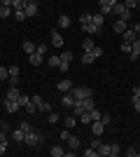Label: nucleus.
Returning <instances> with one entry per match:
<instances>
[{"label":"nucleus","instance_id":"6e6552de","mask_svg":"<svg viewBox=\"0 0 140 157\" xmlns=\"http://www.w3.org/2000/svg\"><path fill=\"white\" fill-rule=\"evenodd\" d=\"M89 129H91V134H93V136H103V134H105V124H103L100 120L91 122V124H89Z\"/></svg>","mask_w":140,"mask_h":157},{"label":"nucleus","instance_id":"bb28decb","mask_svg":"<svg viewBox=\"0 0 140 157\" xmlns=\"http://www.w3.org/2000/svg\"><path fill=\"white\" fill-rule=\"evenodd\" d=\"M66 152L68 150H63L61 145H54V148H52V157H66Z\"/></svg>","mask_w":140,"mask_h":157},{"label":"nucleus","instance_id":"423d86ee","mask_svg":"<svg viewBox=\"0 0 140 157\" xmlns=\"http://www.w3.org/2000/svg\"><path fill=\"white\" fill-rule=\"evenodd\" d=\"M82 31L87 33V35H100V33H103V26H96L93 21H89V24L82 26Z\"/></svg>","mask_w":140,"mask_h":157},{"label":"nucleus","instance_id":"20e7f679","mask_svg":"<svg viewBox=\"0 0 140 157\" xmlns=\"http://www.w3.org/2000/svg\"><path fill=\"white\" fill-rule=\"evenodd\" d=\"M70 94H73L75 98H87V96H91V89H89V87H73V89H70Z\"/></svg>","mask_w":140,"mask_h":157},{"label":"nucleus","instance_id":"c9c22d12","mask_svg":"<svg viewBox=\"0 0 140 157\" xmlns=\"http://www.w3.org/2000/svg\"><path fill=\"white\" fill-rule=\"evenodd\" d=\"M9 78V71H7V66H0V80H7Z\"/></svg>","mask_w":140,"mask_h":157},{"label":"nucleus","instance_id":"a878e982","mask_svg":"<svg viewBox=\"0 0 140 157\" xmlns=\"http://www.w3.org/2000/svg\"><path fill=\"white\" fill-rule=\"evenodd\" d=\"M63 122H66V129H73V127H75V124H77V122H80V120L75 117V115H68V117H66V120H63Z\"/></svg>","mask_w":140,"mask_h":157},{"label":"nucleus","instance_id":"4d7b16f0","mask_svg":"<svg viewBox=\"0 0 140 157\" xmlns=\"http://www.w3.org/2000/svg\"><path fill=\"white\" fill-rule=\"evenodd\" d=\"M68 136H70V129H68V131H61V141H68Z\"/></svg>","mask_w":140,"mask_h":157},{"label":"nucleus","instance_id":"7c9ffc66","mask_svg":"<svg viewBox=\"0 0 140 157\" xmlns=\"http://www.w3.org/2000/svg\"><path fill=\"white\" fill-rule=\"evenodd\" d=\"M131 103H133L135 113H140V94H133V96H131Z\"/></svg>","mask_w":140,"mask_h":157},{"label":"nucleus","instance_id":"0eeeda50","mask_svg":"<svg viewBox=\"0 0 140 157\" xmlns=\"http://www.w3.org/2000/svg\"><path fill=\"white\" fill-rule=\"evenodd\" d=\"M128 59L131 61H135V59H140V35L131 42V54H128Z\"/></svg>","mask_w":140,"mask_h":157},{"label":"nucleus","instance_id":"9b49d317","mask_svg":"<svg viewBox=\"0 0 140 157\" xmlns=\"http://www.w3.org/2000/svg\"><path fill=\"white\" fill-rule=\"evenodd\" d=\"M66 143H68V148H70V150H80L82 141H80V138H77V136H73V134H70V136H68V141H66Z\"/></svg>","mask_w":140,"mask_h":157},{"label":"nucleus","instance_id":"f8f14e48","mask_svg":"<svg viewBox=\"0 0 140 157\" xmlns=\"http://www.w3.org/2000/svg\"><path fill=\"white\" fill-rule=\"evenodd\" d=\"M19 96H21V92L16 89V87H9V89H7V94H5L7 101H19Z\"/></svg>","mask_w":140,"mask_h":157},{"label":"nucleus","instance_id":"c03bdc74","mask_svg":"<svg viewBox=\"0 0 140 157\" xmlns=\"http://www.w3.org/2000/svg\"><path fill=\"white\" fill-rule=\"evenodd\" d=\"M7 80H9V87H16V85H19V75H9Z\"/></svg>","mask_w":140,"mask_h":157},{"label":"nucleus","instance_id":"79ce46f5","mask_svg":"<svg viewBox=\"0 0 140 157\" xmlns=\"http://www.w3.org/2000/svg\"><path fill=\"white\" fill-rule=\"evenodd\" d=\"M100 122H103V124H110V122H112V117H110V115H107V113H103V115H100Z\"/></svg>","mask_w":140,"mask_h":157},{"label":"nucleus","instance_id":"e433bc0d","mask_svg":"<svg viewBox=\"0 0 140 157\" xmlns=\"http://www.w3.org/2000/svg\"><path fill=\"white\" fill-rule=\"evenodd\" d=\"M19 129H21V131H26V134H28V131L33 129V127H31V122H26V120H23V122L19 124Z\"/></svg>","mask_w":140,"mask_h":157},{"label":"nucleus","instance_id":"ea45409f","mask_svg":"<svg viewBox=\"0 0 140 157\" xmlns=\"http://www.w3.org/2000/svg\"><path fill=\"white\" fill-rule=\"evenodd\" d=\"M131 17H133V10H124V14H121L119 19H124V21H128V19H131Z\"/></svg>","mask_w":140,"mask_h":157},{"label":"nucleus","instance_id":"a19ab883","mask_svg":"<svg viewBox=\"0 0 140 157\" xmlns=\"http://www.w3.org/2000/svg\"><path fill=\"white\" fill-rule=\"evenodd\" d=\"M121 52H124V54H131V42L124 40V42H121Z\"/></svg>","mask_w":140,"mask_h":157},{"label":"nucleus","instance_id":"393cba45","mask_svg":"<svg viewBox=\"0 0 140 157\" xmlns=\"http://www.w3.org/2000/svg\"><path fill=\"white\" fill-rule=\"evenodd\" d=\"M93 61H96V54H93V52H84V56H82V63L89 66V63H93Z\"/></svg>","mask_w":140,"mask_h":157},{"label":"nucleus","instance_id":"13d9d810","mask_svg":"<svg viewBox=\"0 0 140 157\" xmlns=\"http://www.w3.org/2000/svg\"><path fill=\"white\" fill-rule=\"evenodd\" d=\"M0 5H5V7H12V0H0Z\"/></svg>","mask_w":140,"mask_h":157},{"label":"nucleus","instance_id":"473e14b6","mask_svg":"<svg viewBox=\"0 0 140 157\" xmlns=\"http://www.w3.org/2000/svg\"><path fill=\"white\" fill-rule=\"evenodd\" d=\"M28 103H31V96H26V94H21V96H19V105H21V108H26Z\"/></svg>","mask_w":140,"mask_h":157},{"label":"nucleus","instance_id":"1a4fd4ad","mask_svg":"<svg viewBox=\"0 0 140 157\" xmlns=\"http://www.w3.org/2000/svg\"><path fill=\"white\" fill-rule=\"evenodd\" d=\"M56 89H59V92H70V89H73V82H70V78H63V80H59V82H56Z\"/></svg>","mask_w":140,"mask_h":157},{"label":"nucleus","instance_id":"72a5a7b5","mask_svg":"<svg viewBox=\"0 0 140 157\" xmlns=\"http://www.w3.org/2000/svg\"><path fill=\"white\" fill-rule=\"evenodd\" d=\"M59 63H61V54L59 56H49V66L52 68H59Z\"/></svg>","mask_w":140,"mask_h":157},{"label":"nucleus","instance_id":"de8ad7c7","mask_svg":"<svg viewBox=\"0 0 140 157\" xmlns=\"http://www.w3.org/2000/svg\"><path fill=\"white\" fill-rule=\"evenodd\" d=\"M98 145H100V136H96L91 141V143H89V148H93V150H98Z\"/></svg>","mask_w":140,"mask_h":157},{"label":"nucleus","instance_id":"58836bf2","mask_svg":"<svg viewBox=\"0 0 140 157\" xmlns=\"http://www.w3.org/2000/svg\"><path fill=\"white\" fill-rule=\"evenodd\" d=\"M7 71H9V75H19V66L12 63V66H7Z\"/></svg>","mask_w":140,"mask_h":157},{"label":"nucleus","instance_id":"4468645a","mask_svg":"<svg viewBox=\"0 0 140 157\" xmlns=\"http://www.w3.org/2000/svg\"><path fill=\"white\" fill-rule=\"evenodd\" d=\"M52 45H54V47H63V35H61L56 28L52 31Z\"/></svg>","mask_w":140,"mask_h":157},{"label":"nucleus","instance_id":"49530a36","mask_svg":"<svg viewBox=\"0 0 140 157\" xmlns=\"http://www.w3.org/2000/svg\"><path fill=\"white\" fill-rule=\"evenodd\" d=\"M59 115H56V113H54V110H49V122H52V124H56V122H59Z\"/></svg>","mask_w":140,"mask_h":157},{"label":"nucleus","instance_id":"6ab92c4d","mask_svg":"<svg viewBox=\"0 0 140 157\" xmlns=\"http://www.w3.org/2000/svg\"><path fill=\"white\" fill-rule=\"evenodd\" d=\"M21 49H23L26 54H33L35 49H38V45H33L31 40H23V42H21Z\"/></svg>","mask_w":140,"mask_h":157},{"label":"nucleus","instance_id":"864d4df0","mask_svg":"<svg viewBox=\"0 0 140 157\" xmlns=\"http://www.w3.org/2000/svg\"><path fill=\"white\" fill-rule=\"evenodd\" d=\"M91 52H93V54H96V59H98V56H103V47H93Z\"/></svg>","mask_w":140,"mask_h":157},{"label":"nucleus","instance_id":"680f3d73","mask_svg":"<svg viewBox=\"0 0 140 157\" xmlns=\"http://www.w3.org/2000/svg\"><path fill=\"white\" fill-rule=\"evenodd\" d=\"M138 7H140V0H138Z\"/></svg>","mask_w":140,"mask_h":157},{"label":"nucleus","instance_id":"603ef678","mask_svg":"<svg viewBox=\"0 0 140 157\" xmlns=\"http://www.w3.org/2000/svg\"><path fill=\"white\" fill-rule=\"evenodd\" d=\"M126 155H128V157H138V155H140V152H138V150H135V148H128V150H126Z\"/></svg>","mask_w":140,"mask_h":157},{"label":"nucleus","instance_id":"cd10ccee","mask_svg":"<svg viewBox=\"0 0 140 157\" xmlns=\"http://www.w3.org/2000/svg\"><path fill=\"white\" fill-rule=\"evenodd\" d=\"M91 21L96 24V26H103V21H105V14H91Z\"/></svg>","mask_w":140,"mask_h":157},{"label":"nucleus","instance_id":"052dcab7","mask_svg":"<svg viewBox=\"0 0 140 157\" xmlns=\"http://www.w3.org/2000/svg\"><path fill=\"white\" fill-rule=\"evenodd\" d=\"M2 124H5V122H2V120H0V129H2Z\"/></svg>","mask_w":140,"mask_h":157},{"label":"nucleus","instance_id":"2f4dec72","mask_svg":"<svg viewBox=\"0 0 140 157\" xmlns=\"http://www.w3.org/2000/svg\"><path fill=\"white\" fill-rule=\"evenodd\" d=\"M14 19H16V21H23V19H28V17H26L23 10H14Z\"/></svg>","mask_w":140,"mask_h":157},{"label":"nucleus","instance_id":"bf43d9fd","mask_svg":"<svg viewBox=\"0 0 140 157\" xmlns=\"http://www.w3.org/2000/svg\"><path fill=\"white\" fill-rule=\"evenodd\" d=\"M133 94H140V85H135V87H133Z\"/></svg>","mask_w":140,"mask_h":157},{"label":"nucleus","instance_id":"5701e85b","mask_svg":"<svg viewBox=\"0 0 140 157\" xmlns=\"http://www.w3.org/2000/svg\"><path fill=\"white\" fill-rule=\"evenodd\" d=\"M59 28H70V17L68 14H61L59 17Z\"/></svg>","mask_w":140,"mask_h":157},{"label":"nucleus","instance_id":"6e6d98bb","mask_svg":"<svg viewBox=\"0 0 140 157\" xmlns=\"http://www.w3.org/2000/svg\"><path fill=\"white\" fill-rule=\"evenodd\" d=\"M131 28H133V31H135V35H140V21H135V24H133V26H131Z\"/></svg>","mask_w":140,"mask_h":157},{"label":"nucleus","instance_id":"ddd939ff","mask_svg":"<svg viewBox=\"0 0 140 157\" xmlns=\"http://www.w3.org/2000/svg\"><path fill=\"white\" fill-rule=\"evenodd\" d=\"M5 110H7V113H19V110H21L19 101H7V98H5Z\"/></svg>","mask_w":140,"mask_h":157},{"label":"nucleus","instance_id":"e2e57ef3","mask_svg":"<svg viewBox=\"0 0 140 157\" xmlns=\"http://www.w3.org/2000/svg\"><path fill=\"white\" fill-rule=\"evenodd\" d=\"M138 12H140V7H138Z\"/></svg>","mask_w":140,"mask_h":157},{"label":"nucleus","instance_id":"f257e3e1","mask_svg":"<svg viewBox=\"0 0 140 157\" xmlns=\"http://www.w3.org/2000/svg\"><path fill=\"white\" fill-rule=\"evenodd\" d=\"M42 141H45V136H42L40 131H35V129H31L26 134V136H23V143L26 145H31V148H33V145H40Z\"/></svg>","mask_w":140,"mask_h":157},{"label":"nucleus","instance_id":"5fc2aeb1","mask_svg":"<svg viewBox=\"0 0 140 157\" xmlns=\"http://www.w3.org/2000/svg\"><path fill=\"white\" fill-rule=\"evenodd\" d=\"M5 152H7V143H5V141H0V155H5Z\"/></svg>","mask_w":140,"mask_h":157},{"label":"nucleus","instance_id":"09e8293b","mask_svg":"<svg viewBox=\"0 0 140 157\" xmlns=\"http://www.w3.org/2000/svg\"><path fill=\"white\" fill-rule=\"evenodd\" d=\"M82 155H84V157H96V155H98V150H93V148H89V150H84Z\"/></svg>","mask_w":140,"mask_h":157},{"label":"nucleus","instance_id":"39448f33","mask_svg":"<svg viewBox=\"0 0 140 157\" xmlns=\"http://www.w3.org/2000/svg\"><path fill=\"white\" fill-rule=\"evenodd\" d=\"M23 12H26L28 19H33V17H38V12H40V5H38V0H33V2H28L26 7H23Z\"/></svg>","mask_w":140,"mask_h":157},{"label":"nucleus","instance_id":"aec40b11","mask_svg":"<svg viewBox=\"0 0 140 157\" xmlns=\"http://www.w3.org/2000/svg\"><path fill=\"white\" fill-rule=\"evenodd\" d=\"M82 105H84V110H93L96 108V101H93V96H87V98H80Z\"/></svg>","mask_w":140,"mask_h":157},{"label":"nucleus","instance_id":"a211bd4d","mask_svg":"<svg viewBox=\"0 0 140 157\" xmlns=\"http://www.w3.org/2000/svg\"><path fill=\"white\" fill-rule=\"evenodd\" d=\"M126 21H124V19H117V21H114V24H112V31L114 33H124V31H126Z\"/></svg>","mask_w":140,"mask_h":157},{"label":"nucleus","instance_id":"f3484780","mask_svg":"<svg viewBox=\"0 0 140 157\" xmlns=\"http://www.w3.org/2000/svg\"><path fill=\"white\" fill-rule=\"evenodd\" d=\"M119 152H121L119 143H107V157H117Z\"/></svg>","mask_w":140,"mask_h":157},{"label":"nucleus","instance_id":"3c124183","mask_svg":"<svg viewBox=\"0 0 140 157\" xmlns=\"http://www.w3.org/2000/svg\"><path fill=\"white\" fill-rule=\"evenodd\" d=\"M59 71L61 73H68V71H70V63H63V61H61V63H59Z\"/></svg>","mask_w":140,"mask_h":157},{"label":"nucleus","instance_id":"37998d69","mask_svg":"<svg viewBox=\"0 0 140 157\" xmlns=\"http://www.w3.org/2000/svg\"><path fill=\"white\" fill-rule=\"evenodd\" d=\"M89 21H91V14H87V12H84V14L80 17V24L84 26V24H89Z\"/></svg>","mask_w":140,"mask_h":157},{"label":"nucleus","instance_id":"4c0bfd02","mask_svg":"<svg viewBox=\"0 0 140 157\" xmlns=\"http://www.w3.org/2000/svg\"><path fill=\"white\" fill-rule=\"evenodd\" d=\"M38 54H42V56H47V52H49V47L47 45H38V49H35Z\"/></svg>","mask_w":140,"mask_h":157},{"label":"nucleus","instance_id":"f03ea898","mask_svg":"<svg viewBox=\"0 0 140 157\" xmlns=\"http://www.w3.org/2000/svg\"><path fill=\"white\" fill-rule=\"evenodd\" d=\"M31 101H33V105H35L40 113H49V110H52V105L47 103V101L40 96V94H33V96H31Z\"/></svg>","mask_w":140,"mask_h":157},{"label":"nucleus","instance_id":"a18cd8bd","mask_svg":"<svg viewBox=\"0 0 140 157\" xmlns=\"http://www.w3.org/2000/svg\"><path fill=\"white\" fill-rule=\"evenodd\" d=\"M124 5H126V10H135V7H138V0H126Z\"/></svg>","mask_w":140,"mask_h":157},{"label":"nucleus","instance_id":"f704fd0d","mask_svg":"<svg viewBox=\"0 0 140 157\" xmlns=\"http://www.w3.org/2000/svg\"><path fill=\"white\" fill-rule=\"evenodd\" d=\"M61 61H63V63H70V61H73V54H70V52H63V54H61Z\"/></svg>","mask_w":140,"mask_h":157},{"label":"nucleus","instance_id":"2eb2a0df","mask_svg":"<svg viewBox=\"0 0 140 157\" xmlns=\"http://www.w3.org/2000/svg\"><path fill=\"white\" fill-rule=\"evenodd\" d=\"M9 136H12V141H14V143H23V136H26V131H21L19 127H16V129H14L12 134H9Z\"/></svg>","mask_w":140,"mask_h":157},{"label":"nucleus","instance_id":"412c9836","mask_svg":"<svg viewBox=\"0 0 140 157\" xmlns=\"http://www.w3.org/2000/svg\"><path fill=\"white\" fill-rule=\"evenodd\" d=\"M121 35H124V40H126V42H133V40L138 38V35H135V31H133V28H126V31L121 33Z\"/></svg>","mask_w":140,"mask_h":157},{"label":"nucleus","instance_id":"dca6fc26","mask_svg":"<svg viewBox=\"0 0 140 157\" xmlns=\"http://www.w3.org/2000/svg\"><path fill=\"white\" fill-rule=\"evenodd\" d=\"M61 103H63V105H66V108H73V105H75V96H73V94H63V96H61Z\"/></svg>","mask_w":140,"mask_h":157},{"label":"nucleus","instance_id":"4be33fe9","mask_svg":"<svg viewBox=\"0 0 140 157\" xmlns=\"http://www.w3.org/2000/svg\"><path fill=\"white\" fill-rule=\"evenodd\" d=\"M124 10H126V5H124V2L119 0V2L112 7V14H114V17H121V14H124Z\"/></svg>","mask_w":140,"mask_h":157},{"label":"nucleus","instance_id":"c85d7f7f","mask_svg":"<svg viewBox=\"0 0 140 157\" xmlns=\"http://www.w3.org/2000/svg\"><path fill=\"white\" fill-rule=\"evenodd\" d=\"M28 5V0H12V10H23Z\"/></svg>","mask_w":140,"mask_h":157},{"label":"nucleus","instance_id":"8fccbe9b","mask_svg":"<svg viewBox=\"0 0 140 157\" xmlns=\"http://www.w3.org/2000/svg\"><path fill=\"white\" fill-rule=\"evenodd\" d=\"M23 110H26V113H31V115H33V113H38V108H35V105H33V101H31V103H28L26 108H23Z\"/></svg>","mask_w":140,"mask_h":157},{"label":"nucleus","instance_id":"9d476101","mask_svg":"<svg viewBox=\"0 0 140 157\" xmlns=\"http://www.w3.org/2000/svg\"><path fill=\"white\" fill-rule=\"evenodd\" d=\"M28 61H31V66H33V68H38V66H42L45 56H42V54H38V52H33V54H28Z\"/></svg>","mask_w":140,"mask_h":157},{"label":"nucleus","instance_id":"7ed1b4c3","mask_svg":"<svg viewBox=\"0 0 140 157\" xmlns=\"http://www.w3.org/2000/svg\"><path fill=\"white\" fill-rule=\"evenodd\" d=\"M117 2H119V0H100L98 2V7H100V14H112V7L117 5Z\"/></svg>","mask_w":140,"mask_h":157},{"label":"nucleus","instance_id":"b1692460","mask_svg":"<svg viewBox=\"0 0 140 157\" xmlns=\"http://www.w3.org/2000/svg\"><path fill=\"white\" fill-rule=\"evenodd\" d=\"M82 47H84V52H91L93 47H96V42H93V38H84V40H82Z\"/></svg>","mask_w":140,"mask_h":157},{"label":"nucleus","instance_id":"c756f323","mask_svg":"<svg viewBox=\"0 0 140 157\" xmlns=\"http://www.w3.org/2000/svg\"><path fill=\"white\" fill-rule=\"evenodd\" d=\"M12 14V7H5V5H0V19H7Z\"/></svg>","mask_w":140,"mask_h":157}]
</instances>
